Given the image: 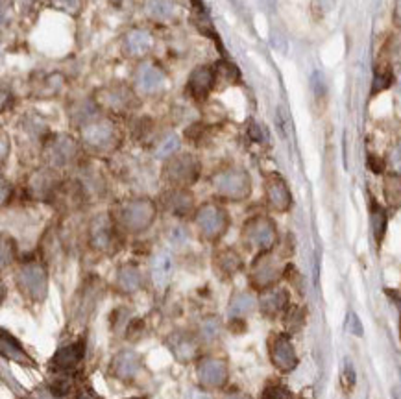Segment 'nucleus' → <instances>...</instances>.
Returning <instances> with one entry per match:
<instances>
[{
	"instance_id": "nucleus-1",
	"label": "nucleus",
	"mask_w": 401,
	"mask_h": 399,
	"mask_svg": "<svg viewBox=\"0 0 401 399\" xmlns=\"http://www.w3.org/2000/svg\"><path fill=\"white\" fill-rule=\"evenodd\" d=\"M156 207L148 200H132L119 209V220L128 231H143L152 224Z\"/></svg>"
},
{
	"instance_id": "nucleus-2",
	"label": "nucleus",
	"mask_w": 401,
	"mask_h": 399,
	"mask_svg": "<svg viewBox=\"0 0 401 399\" xmlns=\"http://www.w3.org/2000/svg\"><path fill=\"white\" fill-rule=\"evenodd\" d=\"M217 193H220L224 198L230 200H242L250 193V178L246 172L239 169L224 170L213 179Z\"/></svg>"
},
{
	"instance_id": "nucleus-3",
	"label": "nucleus",
	"mask_w": 401,
	"mask_h": 399,
	"mask_svg": "<svg viewBox=\"0 0 401 399\" xmlns=\"http://www.w3.org/2000/svg\"><path fill=\"white\" fill-rule=\"evenodd\" d=\"M82 137L83 142L89 147L106 150V148H111L115 144L117 128L111 124L109 120H97V122H91L83 128Z\"/></svg>"
},
{
	"instance_id": "nucleus-4",
	"label": "nucleus",
	"mask_w": 401,
	"mask_h": 399,
	"mask_svg": "<svg viewBox=\"0 0 401 399\" xmlns=\"http://www.w3.org/2000/svg\"><path fill=\"white\" fill-rule=\"evenodd\" d=\"M18 287L32 299H43L46 294V274L43 266L26 265L17 275Z\"/></svg>"
},
{
	"instance_id": "nucleus-5",
	"label": "nucleus",
	"mask_w": 401,
	"mask_h": 399,
	"mask_svg": "<svg viewBox=\"0 0 401 399\" xmlns=\"http://www.w3.org/2000/svg\"><path fill=\"white\" fill-rule=\"evenodd\" d=\"M198 228L208 239H217L220 237L228 228V216L217 206H205L202 207L196 215Z\"/></svg>"
},
{
	"instance_id": "nucleus-6",
	"label": "nucleus",
	"mask_w": 401,
	"mask_h": 399,
	"mask_svg": "<svg viewBox=\"0 0 401 399\" xmlns=\"http://www.w3.org/2000/svg\"><path fill=\"white\" fill-rule=\"evenodd\" d=\"M245 240L259 250H268L276 240V228L267 218H254L245 225Z\"/></svg>"
},
{
	"instance_id": "nucleus-7",
	"label": "nucleus",
	"mask_w": 401,
	"mask_h": 399,
	"mask_svg": "<svg viewBox=\"0 0 401 399\" xmlns=\"http://www.w3.org/2000/svg\"><path fill=\"white\" fill-rule=\"evenodd\" d=\"M166 178L176 185H191L198 178V161L191 156H180L166 165Z\"/></svg>"
},
{
	"instance_id": "nucleus-8",
	"label": "nucleus",
	"mask_w": 401,
	"mask_h": 399,
	"mask_svg": "<svg viewBox=\"0 0 401 399\" xmlns=\"http://www.w3.org/2000/svg\"><path fill=\"white\" fill-rule=\"evenodd\" d=\"M98 104L111 111H126L134 104V95L126 87H104L97 92Z\"/></svg>"
},
{
	"instance_id": "nucleus-9",
	"label": "nucleus",
	"mask_w": 401,
	"mask_h": 399,
	"mask_svg": "<svg viewBox=\"0 0 401 399\" xmlns=\"http://www.w3.org/2000/svg\"><path fill=\"white\" fill-rule=\"evenodd\" d=\"M200 383L208 388H218L226 383L228 379V368L222 361L217 358H205L198 366Z\"/></svg>"
},
{
	"instance_id": "nucleus-10",
	"label": "nucleus",
	"mask_w": 401,
	"mask_h": 399,
	"mask_svg": "<svg viewBox=\"0 0 401 399\" xmlns=\"http://www.w3.org/2000/svg\"><path fill=\"white\" fill-rule=\"evenodd\" d=\"M163 83H165V74L159 67L150 63L139 67L137 76H135V85H137L139 91L144 92V95H152V92L163 87Z\"/></svg>"
},
{
	"instance_id": "nucleus-11",
	"label": "nucleus",
	"mask_w": 401,
	"mask_h": 399,
	"mask_svg": "<svg viewBox=\"0 0 401 399\" xmlns=\"http://www.w3.org/2000/svg\"><path fill=\"white\" fill-rule=\"evenodd\" d=\"M89 239H91V244L97 250H109L111 246H113L115 233H113L111 222L107 220L106 216H97V218L91 222Z\"/></svg>"
},
{
	"instance_id": "nucleus-12",
	"label": "nucleus",
	"mask_w": 401,
	"mask_h": 399,
	"mask_svg": "<svg viewBox=\"0 0 401 399\" xmlns=\"http://www.w3.org/2000/svg\"><path fill=\"white\" fill-rule=\"evenodd\" d=\"M213 83H215V73L209 67H198L191 74L187 87H189V92L196 100H205L209 91L213 89Z\"/></svg>"
},
{
	"instance_id": "nucleus-13",
	"label": "nucleus",
	"mask_w": 401,
	"mask_h": 399,
	"mask_svg": "<svg viewBox=\"0 0 401 399\" xmlns=\"http://www.w3.org/2000/svg\"><path fill=\"white\" fill-rule=\"evenodd\" d=\"M83 353H85V342L80 340V342L69 346V348L60 349V351L55 353L54 361H52V366H54L58 372H69V370L78 366Z\"/></svg>"
},
{
	"instance_id": "nucleus-14",
	"label": "nucleus",
	"mask_w": 401,
	"mask_h": 399,
	"mask_svg": "<svg viewBox=\"0 0 401 399\" xmlns=\"http://www.w3.org/2000/svg\"><path fill=\"white\" fill-rule=\"evenodd\" d=\"M267 200L270 203L272 209L276 211H287L289 206H291V194H289V188L283 183L282 178L272 176V178L267 181Z\"/></svg>"
},
{
	"instance_id": "nucleus-15",
	"label": "nucleus",
	"mask_w": 401,
	"mask_h": 399,
	"mask_svg": "<svg viewBox=\"0 0 401 399\" xmlns=\"http://www.w3.org/2000/svg\"><path fill=\"white\" fill-rule=\"evenodd\" d=\"M152 46L154 37L150 36V32L139 30V28L128 32V36L124 39V48L132 58H143V55H146L148 52L152 50Z\"/></svg>"
},
{
	"instance_id": "nucleus-16",
	"label": "nucleus",
	"mask_w": 401,
	"mask_h": 399,
	"mask_svg": "<svg viewBox=\"0 0 401 399\" xmlns=\"http://www.w3.org/2000/svg\"><path fill=\"white\" fill-rule=\"evenodd\" d=\"M172 277V259L166 252H159L152 261V280L156 287H166Z\"/></svg>"
},
{
	"instance_id": "nucleus-17",
	"label": "nucleus",
	"mask_w": 401,
	"mask_h": 399,
	"mask_svg": "<svg viewBox=\"0 0 401 399\" xmlns=\"http://www.w3.org/2000/svg\"><path fill=\"white\" fill-rule=\"evenodd\" d=\"M76 147H74V141L69 137H58L52 144V161L55 165H65L67 161L73 159Z\"/></svg>"
},
{
	"instance_id": "nucleus-18",
	"label": "nucleus",
	"mask_w": 401,
	"mask_h": 399,
	"mask_svg": "<svg viewBox=\"0 0 401 399\" xmlns=\"http://www.w3.org/2000/svg\"><path fill=\"white\" fill-rule=\"evenodd\" d=\"M165 203L169 207V211H172L174 215H187L193 209V198H191L189 193H185V191L169 193Z\"/></svg>"
},
{
	"instance_id": "nucleus-19",
	"label": "nucleus",
	"mask_w": 401,
	"mask_h": 399,
	"mask_svg": "<svg viewBox=\"0 0 401 399\" xmlns=\"http://www.w3.org/2000/svg\"><path fill=\"white\" fill-rule=\"evenodd\" d=\"M174 0H148L146 2V14L154 21H169L174 15Z\"/></svg>"
},
{
	"instance_id": "nucleus-20",
	"label": "nucleus",
	"mask_w": 401,
	"mask_h": 399,
	"mask_svg": "<svg viewBox=\"0 0 401 399\" xmlns=\"http://www.w3.org/2000/svg\"><path fill=\"white\" fill-rule=\"evenodd\" d=\"M276 275H277L276 265H274V261L270 257H263L255 262L254 274H252L255 284H268L274 277H276Z\"/></svg>"
},
{
	"instance_id": "nucleus-21",
	"label": "nucleus",
	"mask_w": 401,
	"mask_h": 399,
	"mask_svg": "<svg viewBox=\"0 0 401 399\" xmlns=\"http://www.w3.org/2000/svg\"><path fill=\"white\" fill-rule=\"evenodd\" d=\"M171 348L180 361H191L196 355V344H194L191 336H174V339H171Z\"/></svg>"
},
{
	"instance_id": "nucleus-22",
	"label": "nucleus",
	"mask_w": 401,
	"mask_h": 399,
	"mask_svg": "<svg viewBox=\"0 0 401 399\" xmlns=\"http://www.w3.org/2000/svg\"><path fill=\"white\" fill-rule=\"evenodd\" d=\"M115 373L122 379H128V377H134L139 370V358L134 353H120L117 357L115 364Z\"/></svg>"
},
{
	"instance_id": "nucleus-23",
	"label": "nucleus",
	"mask_w": 401,
	"mask_h": 399,
	"mask_svg": "<svg viewBox=\"0 0 401 399\" xmlns=\"http://www.w3.org/2000/svg\"><path fill=\"white\" fill-rule=\"evenodd\" d=\"M274 363H276V366L282 368V370H291L296 364L294 351H292L291 346L287 344V340H277L276 349H274Z\"/></svg>"
},
{
	"instance_id": "nucleus-24",
	"label": "nucleus",
	"mask_w": 401,
	"mask_h": 399,
	"mask_svg": "<svg viewBox=\"0 0 401 399\" xmlns=\"http://www.w3.org/2000/svg\"><path fill=\"white\" fill-rule=\"evenodd\" d=\"M2 353L8 358H15L18 363H30V358L24 353V349L21 348L17 340L11 339L6 331H2Z\"/></svg>"
},
{
	"instance_id": "nucleus-25",
	"label": "nucleus",
	"mask_w": 401,
	"mask_h": 399,
	"mask_svg": "<svg viewBox=\"0 0 401 399\" xmlns=\"http://www.w3.org/2000/svg\"><path fill=\"white\" fill-rule=\"evenodd\" d=\"M119 284L120 289L126 290V292H132V290L139 289L141 275H139L137 268H134V266H124V268L119 272Z\"/></svg>"
},
{
	"instance_id": "nucleus-26",
	"label": "nucleus",
	"mask_w": 401,
	"mask_h": 399,
	"mask_svg": "<svg viewBox=\"0 0 401 399\" xmlns=\"http://www.w3.org/2000/svg\"><path fill=\"white\" fill-rule=\"evenodd\" d=\"M217 266H218V270L226 272V274H235V272L239 270L240 259L237 257L235 252L226 250V252H222L217 257Z\"/></svg>"
},
{
	"instance_id": "nucleus-27",
	"label": "nucleus",
	"mask_w": 401,
	"mask_h": 399,
	"mask_svg": "<svg viewBox=\"0 0 401 399\" xmlns=\"http://www.w3.org/2000/svg\"><path fill=\"white\" fill-rule=\"evenodd\" d=\"M52 185L54 183H52V178L48 176V172H37L32 178L30 187H32V191L37 196H45L46 193H50L52 191Z\"/></svg>"
},
{
	"instance_id": "nucleus-28",
	"label": "nucleus",
	"mask_w": 401,
	"mask_h": 399,
	"mask_svg": "<svg viewBox=\"0 0 401 399\" xmlns=\"http://www.w3.org/2000/svg\"><path fill=\"white\" fill-rule=\"evenodd\" d=\"M178 148H180L178 137H176V135H166V137L157 144L156 156L159 157V159H165V157H171Z\"/></svg>"
},
{
	"instance_id": "nucleus-29",
	"label": "nucleus",
	"mask_w": 401,
	"mask_h": 399,
	"mask_svg": "<svg viewBox=\"0 0 401 399\" xmlns=\"http://www.w3.org/2000/svg\"><path fill=\"white\" fill-rule=\"evenodd\" d=\"M385 191H387V200L392 206H401V178H397V176H390V178L387 179V187H385Z\"/></svg>"
},
{
	"instance_id": "nucleus-30",
	"label": "nucleus",
	"mask_w": 401,
	"mask_h": 399,
	"mask_svg": "<svg viewBox=\"0 0 401 399\" xmlns=\"http://www.w3.org/2000/svg\"><path fill=\"white\" fill-rule=\"evenodd\" d=\"M50 4L60 9V11H65V14L78 15L83 9L85 0H50Z\"/></svg>"
},
{
	"instance_id": "nucleus-31",
	"label": "nucleus",
	"mask_w": 401,
	"mask_h": 399,
	"mask_svg": "<svg viewBox=\"0 0 401 399\" xmlns=\"http://www.w3.org/2000/svg\"><path fill=\"white\" fill-rule=\"evenodd\" d=\"M263 399H291V394H289V390H287L285 386L270 385L264 388Z\"/></svg>"
},
{
	"instance_id": "nucleus-32",
	"label": "nucleus",
	"mask_w": 401,
	"mask_h": 399,
	"mask_svg": "<svg viewBox=\"0 0 401 399\" xmlns=\"http://www.w3.org/2000/svg\"><path fill=\"white\" fill-rule=\"evenodd\" d=\"M202 335L209 340L215 339V336L218 335V321L217 320L205 321V324H203V327H202Z\"/></svg>"
},
{
	"instance_id": "nucleus-33",
	"label": "nucleus",
	"mask_w": 401,
	"mask_h": 399,
	"mask_svg": "<svg viewBox=\"0 0 401 399\" xmlns=\"http://www.w3.org/2000/svg\"><path fill=\"white\" fill-rule=\"evenodd\" d=\"M374 228H375V235H378V240H381V235L385 231V213L379 209V211H374Z\"/></svg>"
},
{
	"instance_id": "nucleus-34",
	"label": "nucleus",
	"mask_w": 401,
	"mask_h": 399,
	"mask_svg": "<svg viewBox=\"0 0 401 399\" xmlns=\"http://www.w3.org/2000/svg\"><path fill=\"white\" fill-rule=\"evenodd\" d=\"M14 243H11V240H8L4 237V239H2V265H8V255L11 259H14Z\"/></svg>"
},
{
	"instance_id": "nucleus-35",
	"label": "nucleus",
	"mask_w": 401,
	"mask_h": 399,
	"mask_svg": "<svg viewBox=\"0 0 401 399\" xmlns=\"http://www.w3.org/2000/svg\"><path fill=\"white\" fill-rule=\"evenodd\" d=\"M390 165L401 174V144H397L392 150V154H390Z\"/></svg>"
},
{
	"instance_id": "nucleus-36",
	"label": "nucleus",
	"mask_w": 401,
	"mask_h": 399,
	"mask_svg": "<svg viewBox=\"0 0 401 399\" xmlns=\"http://www.w3.org/2000/svg\"><path fill=\"white\" fill-rule=\"evenodd\" d=\"M69 381H60V383H55V385H52V392H54L55 395H63V394H67L69 392Z\"/></svg>"
},
{
	"instance_id": "nucleus-37",
	"label": "nucleus",
	"mask_w": 401,
	"mask_h": 399,
	"mask_svg": "<svg viewBox=\"0 0 401 399\" xmlns=\"http://www.w3.org/2000/svg\"><path fill=\"white\" fill-rule=\"evenodd\" d=\"M394 18L396 23L401 24V0H396V9H394Z\"/></svg>"
},
{
	"instance_id": "nucleus-38",
	"label": "nucleus",
	"mask_w": 401,
	"mask_h": 399,
	"mask_svg": "<svg viewBox=\"0 0 401 399\" xmlns=\"http://www.w3.org/2000/svg\"><path fill=\"white\" fill-rule=\"evenodd\" d=\"M6 200H8V183H6V179L2 181V202L6 203Z\"/></svg>"
},
{
	"instance_id": "nucleus-39",
	"label": "nucleus",
	"mask_w": 401,
	"mask_h": 399,
	"mask_svg": "<svg viewBox=\"0 0 401 399\" xmlns=\"http://www.w3.org/2000/svg\"><path fill=\"white\" fill-rule=\"evenodd\" d=\"M194 4V8L198 9V14H202L203 15V4H202V0H191Z\"/></svg>"
},
{
	"instance_id": "nucleus-40",
	"label": "nucleus",
	"mask_w": 401,
	"mask_h": 399,
	"mask_svg": "<svg viewBox=\"0 0 401 399\" xmlns=\"http://www.w3.org/2000/svg\"><path fill=\"white\" fill-rule=\"evenodd\" d=\"M226 399H250L248 395H240V394H231V395H228Z\"/></svg>"
},
{
	"instance_id": "nucleus-41",
	"label": "nucleus",
	"mask_w": 401,
	"mask_h": 399,
	"mask_svg": "<svg viewBox=\"0 0 401 399\" xmlns=\"http://www.w3.org/2000/svg\"><path fill=\"white\" fill-rule=\"evenodd\" d=\"M193 399H209L208 395H203L202 392H193Z\"/></svg>"
},
{
	"instance_id": "nucleus-42",
	"label": "nucleus",
	"mask_w": 401,
	"mask_h": 399,
	"mask_svg": "<svg viewBox=\"0 0 401 399\" xmlns=\"http://www.w3.org/2000/svg\"><path fill=\"white\" fill-rule=\"evenodd\" d=\"M82 399H92V398H89V395H83V398H82Z\"/></svg>"
},
{
	"instance_id": "nucleus-43",
	"label": "nucleus",
	"mask_w": 401,
	"mask_h": 399,
	"mask_svg": "<svg viewBox=\"0 0 401 399\" xmlns=\"http://www.w3.org/2000/svg\"><path fill=\"white\" fill-rule=\"evenodd\" d=\"M396 399H401V395H400V394H396Z\"/></svg>"
}]
</instances>
